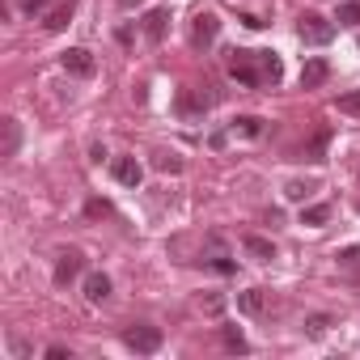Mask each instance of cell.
<instances>
[{
	"instance_id": "obj_12",
	"label": "cell",
	"mask_w": 360,
	"mask_h": 360,
	"mask_svg": "<svg viewBox=\"0 0 360 360\" xmlns=\"http://www.w3.org/2000/svg\"><path fill=\"white\" fill-rule=\"evenodd\" d=\"M110 297V276H102V271H94V276H85V301H106Z\"/></svg>"
},
{
	"instance_id": "obj_5",
	"label": "cell",
	"mask_w": 360,
	"mask_h": 360,
	"mask_svg": "<svg viewBox=\"0 0 360 360\" xmlns=\"http://www.w3.org/2000/svg\"><path fill=\"white\" fill-rule=\"evenodd\" d=\"M217 34H221L217 13H200V18H195V26H191V43H195V47H212V43H217Z\"/></svg>"
},
{
	"instance_id": "obj_18",
	"label": "cell",
	"mask_w": 360,
	"mask_h": 360,
	"mask_svg": "<svg viewBox=\"0 0 360 360\" xmlns=\"http://www.w3.org/2000/svg\"><path fill=\"white\" fill-rule=\"evenodd\" d=\"M221 339H225L229 352H250V343H246V335H242L238 326H221Z\"/></svg>"
},
{
	"instance_id": "obj_1",
	"label": "cell",
	"mask_w": 360,
	"mask_h": 360,
	"mask_svg": "<svg viewBox=\"0 0 360 360\" xmlns=\"http://www.w3.org/2000/svg\"><path fill=\"white\" fill-rule=\"evenodd\" d=\"M229 77L246 89H263L267 72H263V51H229Z\"/></svg>"
},
{
	"instance_id": "obj_7",
	"label": "cell",
	"mask_w": 360,
	"mask_h": 360,
	"mask_svg": "<svg viewBox=\"0 0 360 360\" xmlns=\"http://www.w3.org/2000/svg\"><path fill=\"white\" fill-rule=\"evenodd\" d=\"M81 267H85L81 250H64V255L56 259V284H72V280L81 276Z\"/></svg>"
},
{
	"instance_id": "obj_15",
	"label": "cell",
	"mask_w": 360,
	"mask_h": 360,
	"mask_svg": "<svg viewBox=\"0 0 360 360\" xmlns=\"http://www.w3.org/2000/svg\"><path fill=\"white\" fill-rule=\"evenodd\" d=\"M330 221V204H309V208H301V225H326Z\"/></svg>"
},
{
	"instance_id": "obj_22",
	"label": "cell",
	"mask_w": 360,
	"mask_h": 360,
	"mask_svg": "<svg viewBox=\"0 0 360 360\" xmlns=\"http://www.w3.org/2000/svg\"><path fill=\"white\" fill-rule=\"evenodd\" d=\"M339 110H347V115H360V89L343 94V98H339Z\"/></svg>"
},
{
	"instance_id": "obj_17",
	"label": "cell",
	"mask_w": 360,
	"mask_h": 360,
	"mask_svg": "<svg viewBox=\"0 0 360 360\" xmlns=\"http://www.w3.org/2000/svg\"><path fill=\"white\" fill-rule=\"evenodd\" d=\"M72 13H77V9H72V0H68V5H60V9H51V18H47V30H51V34H60V30L72 22Z\"/></svg>"
},
{
	"instance_id": "obj_4",
	"label": "cell",
	"mask_w": 360,
	"mask_h": 360,
	"mask_svg": "<svg viewBox=\"0 0 360 360\" xmlns=\"http://www.w3.org/2000/svg\"><path fill=\"white\" fill-rule=\"evenodd\" d=\"M110 174H115V183H123V187H140V178H144V165H140L136 157H115Z\"/></svg>"
},
{
	"instance_id": "obj_11",
	"label": "cell",
	"mask_w": 360,
	"mask_h": 360,
	"mask_svg": "<svg viewBox=\"0 0 360 360\" xmlns=\"http://www.w3.org/2000/svg\"><path fill=\"white\" fill-rule=\"evenodd\" d=\"M229 131H233V136H246V140H259V136H263V119H259V115H238V119L229 123Z\"/></svg>"
},
{
	"instance_id": "obj_6",
	"label": "cell",
	"mask_w": 360,
	"mask_h": 360,
	"mask_svg": "<svg viewBox=\"0 0 360 360\" xmlns=\"http://www.w3.org/2000/svg\"><path fill=\"white\" fill-rule=\"evenodd\" d=\"M64 68H68L72 77H94V72H98V64H94V56H89L85 47H68V51H64Z\"/></svg>"
},
{
	"instance_id": "obj_14",
	"label": "cell",
	"mask_w": 360,
	"mask_h": 360,
	"mask_svg": "<svg viewBox=\"0 0 360 360\" xmlns=\"http://www.w3.org/2000/svg\"><path fill=\"white\" fill-rule=\"evenodd\" d=\"M178 110H183L187 119H191V115H204V110H208V98H195L191 89H183V94H178Z\"/></svg>"
},
{
	"instance_id": "obj_19",
	"label": "cell",
	"mask_w": 360,
	"mask_h": 360,
	"mask_svg": "<svg viewBox=\"0 0 360 360\" xmlns=\"http://www.w3.org/2000/svg\"><path fill=\"white\" fill-rule=\"evenodd\" d=\"M339 26H360V0H347V5H339Z\"/></svg>"
},
{
	"instance_id": "obj_9",
	"label": "cell",
	"mask_w": 360,
	"mask_h": 360,
	"mask_svg": "<svg viewBox=\"0 0 360 360\" xmlns=\"http://www.w3.org/2000/svg\"><path fill=\"white\" fill-rule=\"evenodd\" d=\"M326 77H330V64H326L322 56H314V60H305V68H301V89H318Z\"/></svg>"
},
{
	"instance_id": "obj_24",
	"label": "cell",
	"mask_w": 360,
	"mask_h": 360,
	"mask_svg": "<svg viewBox=\"0 0 360 360\" xmlns=\"http://www.w3.org/2000/svg\"><path fill=\"white\" fill-rule=\"evenodd\" d=\"M18 9H22L26 18H34V13H43V9H47V0H18Z\"/></svg>"
},
{
	"instance_id": "obj_13",
	"label": "cell",
	"mask_w": 360,
	"mask_h": 360,
	"mask_svg": "<svg viewBox=\"0 0 360 360\" xmlns=\"http://www.w3.org/2000/svg\"><path fill=\"white\" fill-rule=\"evenodd\" d=\"M263 305H267V297H263V288H246V292H238V309L242 314H263Z\"/></svg>"
},
{
	"instance_id": "obj_31",
	"label": "cell",
	"mask_w": 360,
	"mask_h": 360,
	"mask_svg": "<svg viewBox=\"0 0 360 360\" xmlns=\"http://www.w3.org/2000/svg\"><path fill=\"white\" fill-rule=\"evenodd\" d=\"M356 208H360V204H356Z\"/></svg>"
},
{
	"instance_id": "obj_16",
	"label": "cell",
	"mask_w": 360,
	"mask_h": 360,
	"mask_svg": "<svg viewBox=\"0 0 360 360\" xmlns=\"http://www.w3.org/2000/svg\"><path fill=\"white\" fill-rule=\"evenodd\" d=\"M18 144H22V127H18V119H5V148H0V157H13Z\"/></svg>"
},
{
	"instance_id": "obj_27",
	"label": "cell",
	"mask_w": 360,
	"mask_h": 360,
	"mask_svg": "<svg viewBox=\"0 0 360 360\" xmlns=\"http://www.w3.org/2000/svg\"><path fill=\"white\" fill-rule=\"evenodd\" d=\"M47 360H72V352H68V347H60V343H56V347H47Z\"/></svg>"
},
{
	"instance_id": "obj_21",
	"label": "cell",
	"mask_w": 360,
	"mask_h": 360,
	"mask_svg": "<svg viewBox=\"0 0 360 360\" xmlns=\"http://www.w3.org/2000/svg\"><path fill=\"white\" fill-rule=\"evenodd\" d=\"M326 144H330V131H318V136H314V144H309V161H322Z\"/></svg>"
},
{
	"instance_id": "obj_28",
	"label": "cell",
	"mask_w": 360,
	"mask_h": 360,
	"mask_svg": "<svg viewBox=\"0 0 360 360\" xmlns=\"http://www.w3.org/2000/svg\"><path fill=\"white\" fill-rule=\"evenodd\" d=\"M204 309H208V314H212V318H217V314H221V309H225V301H221V297H208V305H204Z\"/></svg>"
},
{
	"instance_id": "obj_20",
	"label": "cell",
	"mask_w": 360,
	"mask_h": 360,
	"mask_svg": "<svg viewBox=\"0 0 360 360\" xmlns=\"http://www.w3.org/2000/svg\"><path fill=\"white\" fill-rule=\"evenodd\" d=\"M309 191H314V183H301V178H297V183H288V187H284V200H292V204H301V200H305Z\"/></svg>"
},
{
	"instance_id": "obj_3",
	"label": "cell",
	"mask_w": 360,
	"mask_h": 360,
	"mask_svg": "<svg viewBox=\"0 0 360 360\" xmlns=\"http://www.w3.org/2000/svg\"><path fill=\"white\" fill-rule=\"evenodd\" d=\"M123 343H127L131 352H144V356H148V352L161 347V330H157V326H127V330H123Z\"/></svg>"
},
{
	"instance_id": "obj_26",
	"label": "cell",
	"mask_w": 360,
	"mask_h": 360,
	"mask_svg": "<svg viewBox=\"0 0 360 360\" xmlns=\"http://www.w3.org/2000/svg\"><path fill=\"white\" fill-rule=\"evenodd\" d=\"M305 326H309V330H314V335H322V330H326V326H330V318H326V314H314V318H309V322H305Z\"/></svg>"
},
{
	"instance_id": "obj_23",
	"label": "cell",
	"mask_w": 360,
	"mask_h": 360,
	"mask_svg": "<svg viewBox=\"0 0 360 360\" xmlns=\"http://www.w3.org/2000/svg\"><path fill=\"white\" fill-rule=\"evenodd\" d=\"M153 165H157L161 174H178V169H183V161H178V157H157Z\"/></svg>"
},
{
	"instance_id": "obj_10",
	"label": "cell",
	"mask_w": 360,
	"mask_h": 360,
	"mask_svg": "<svg viewBox=\"0 0 360 360\" xmlns=\"http://www.w3.org/2000/svg\"><path fill=\"white\" fill-rule=\"evenodd\" d=\"M242 246H246V255H255L259 263H271V259H276V242H271V238L246 233V242H242Z\"/></svg>"
},
{
	"instance_id": "obj_30",
	"label": "cell",
	"mask_w": 360,
	"mask_h": 360,
	"mask_svg": "<svg viewBox=\"0 0 360 360\" xmlns=\"http://www.w3.org/2000/svg\"><path fill=\"white\" fill-rule=\"evenodd\" d=\"M356 47H360V39H356Z\"/></svg>"
},
{
	"instance_id": "obj_8",
	"label": "cell",
	"mask_w": 360,
	"mask_h": 360,
	"mask_svg": "<svg viewBox=\"0 0 360 360\" xmlns=\"http://www.w3.org/2000/svg\"><path fill=\"white\" fill-rule=\"evenodd\" d=\"M165 26H169V9H148L144 13V43H161L165 39Z\"/></svg>"
},
{
	"instance_id": "obj_25",
	"label": "cell",
	"mask_w": 360,
	"mask_h": 360,
	"mask_svg": "<svg viewBox=\"0 0 360 360\" xmlns=\"http://www.w3.org/2000/svg\"><path fill=\"white\" fill-rule=\"evenodd\" d=\"M212 271H221V276H233V271H238V263H233V259H225V255H217V259H212Z\"/></svg>"
},
{
	"instance_id": "obj_2",
	"label": "cell",
	"mask_w": 360,
	"mask_h": 360,
	"mask_svg": "<svg viewBox=\"0 0 360 360\" xmlns=\"http://www.w3.org/2000/svg\"><path fill=\"white\" fill-rule=\"evenodd\" d=\"M297 34H301V43H309V47H326V43L335 39V26H330L322 13H301V18H297Z\"/></svg>"
},
{
	"instance_id": "obj_29",
	"label": "cell",
	"mask_w": 360,
	"mask_h": 360,
	"mask_svg": "<svg viewBox=\"0 0 360 360\" xmlns=\"http://www.w3.org/2000/svg\"><path fill=\"white\" fill-rule=\"evenodd\" d=\"M123 5H140V0H123Z\"/></svg>"
}]
</instances>
